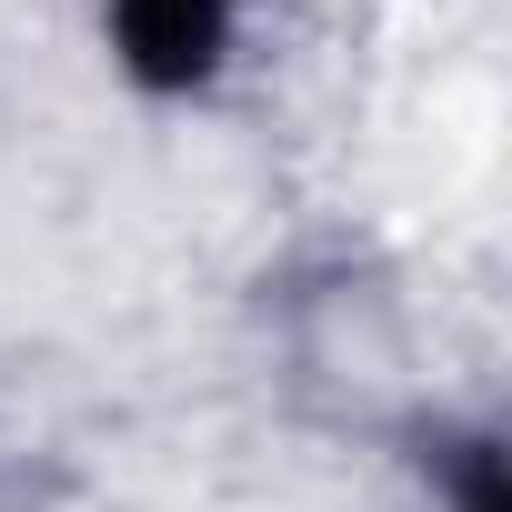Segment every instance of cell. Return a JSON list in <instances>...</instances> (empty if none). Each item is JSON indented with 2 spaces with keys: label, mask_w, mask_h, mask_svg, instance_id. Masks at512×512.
I'll list each match as a JSON object with an SVG mask.
<instances>
[{
  "label": "cell",
  "mask_w": 512,
  "mask_h": 512,
  "mask_svg": "<svg viewBox=\"0 0 512 512\" xmlns=\"http://www.w3.org/2000/svg\"><path fill=\"white\" fill-rule=\"evenodd\" d=\"M251 0H101V31H111V61L181 101V91H211L221 61H231V31H241Z\"/></svg>",
  "instance_id": "6da1fadb"
}]
</instances>
